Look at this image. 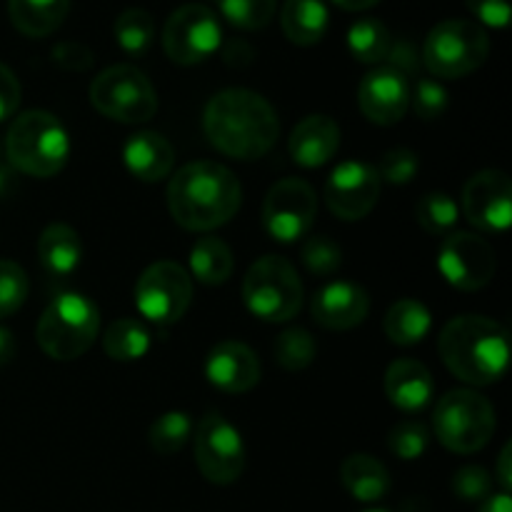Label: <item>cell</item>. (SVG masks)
<instances>
[{"label": "cell", "mask_w": 512, "mask_h": 512, "mask_svg": "<svg viewBox=\"0 0 512 512\" xmlns=\"http://www.w3.org/2000/svg\"><path fill=\"white\" fill-rule=\"evenodd\" d=\"M333 3L343 10H368L378 5L380 0H333Z\"/></svg>", "instance_id": "50"}, {"label": "cell", "mask_w": 512, "mask_h": 512, "mask_svg": "<svg viewBox=\"0 0 512 512\" xmlns=\"http://www.w3.org/2000/svg\"><path fill=\"white\" fill-rule=\"evenodd\" d=\"M280 25L290 43L310 48L328 33V5L325 0H285L283 10H280Z\"/></svg>", "instance_id": "23"}, {"label": "cell", "mask_w": 512, "mask_h": 512, "mask_svg": "<svg viewBox=\"0 0 512 512\" xmlns=\"http://www.w3.org/2000/svg\"><path fill=\"white\" fill-rule=\"evenodd\" d=\"M28 298V275L13 260H0V320L23 308Z\"/></svg>", "instance_id": "37"}, {"label": "cell", "mask_w": 512, "mask_h": 512, "mask_svg": "<svg viewBox=\"0 0 512 512\" xmlns=\"http://www.w3.org/2000/svg\"><path fill=\"white\" fill-rule=\"evenodd\" d=\"M493 490V478L480 465H465L453 475V493L465 503H480Z\"/></svg>", "instance_id": "40"}, {"label": "cell", "mask_w": 512, "mask_h": 512, "mask_svg": "<svg viewBox=\"0 0 512 512\" xmlns=\"http://www.w3.org/2000/svg\"><path fill=\"white\" fill-rule=\"evenodd\" d=\"M478 512H512V498L510 493H495V495H488V498L483 500V505H480Z\"/></svg>", "instance_id": "47"}, {"label": "cell", "mask_w": 512, "mask_h": 512, "mask_svg": "<svg viewBox=\"0 0 512 512\" xmlns=\"http://www.w3.org/2000/svg\"><path fill=\"white\" fill-rule=\"evenodd\" d=\"M370 298L360 285L335 280L320 288L313 295L310 313L313 320L325 330H350L358 328L368 318Z\"/></svg>", "instance_id": "19"}, {"label": "cell", "mask_w": 512, "mask_h": 512, "mask_svg": "<svg viewBox=\"0 0 512 512\" xmlns=\"http://www.w3.org/2000/svg\"><path fill=\"white\" fill-rule=\"evenodd\" d=\"M380 188H383V180L375 165L348 160L330 173L328 185H325V203L333 210L335 218L353 223V220H363L378 205Z\"/></svg>", "instance_id": "15"}, {"label": "cell", "mask_w": 512, "mask_h": 512, "mask_svg": "<svg viewBox=\"0 0 512 512\" xmlns=\"http://www.w3.org/2000/svg\"><path fill=\"white\" fill-rule=\"evenodd\" d=\"M388 68L398 70V73H403L405 78H410V73H418L420 63H423V58L418 55V50H415L413 43H408V40H393V48H390L388 53Z\"/></svg>", "instance_id": "44"}, {"label": "cell", "mask_w": 512, "mask_h": 512, "mask_svg": "<svg viewBox=\"0 0 512 512\" xmlns=\"http://www.w3.org/2000/svg\"><path fill=\"white\" fill-rule=\"evenodd\" d=\"M365 512H388V510H365Z\"/></svg>", "instance_id": "51"}, {"label": "cell", "mask_w": 512, "mask_h": 512, "mask_svg": "<svg viewBox=\"0 0 512 512\" xmlns=\"http://www.w3.org/2000/svg\"><path fill=\"white\" fill-rule=\"evenodd\" d=\"M195 463L208 483L233 485L245 470V445L220 413H208L195 428Z\"/></svg>", "instance_id": "12"}, {"label": "cell", "mask_w": 512, "mask_h": 512, "mask_svg": "<svg viewBox=\"0 0 512 512\" xmlns=\"http://www.w3.org/2000/svg\"><path fill=\"white\" fill-rule=\"evenodd\" d=\"M15 358V335L8 328H0V368Z\"/></svg>", "instance_id": "48"}, {"label": "cell", "mask_w": 512, "mask_h": 512, "mask_svg": "<svg viewBox=\"0 0 512 512\" xmlns=\"http://www.w3.org/2000/svg\"><path fill=\"white\" fill-rule=\"evenodd\" d=\"M20 105V83L13 70L0 63V123L8 120Z\"/></svg>", "instance_id": "45"}, {"label": "cell", "mask_w": 512, "mask_h": 512, "mask_svg": "<svg viewBox=\"0 0 512 512\" xmlns=\"http://www.w3.org/2000/svg\"><path fill=\"white\" fill-rule=\"evenodd\" d=\"M448 90L430 78H418L415 90H410V105L420 120H438L448 110Z\"/></svg>", "instance_id": "39"}, {"label": "cell", "mask_w": 512, "mask_h": 512, "mask_svg": "<svg viewBox=\"0 0 512 512\" xmlns=\"http://www.w3.org/2000/svg\"><path fill=\"white\" fill-rule=\"evenodd\" d=\"M495 408L485 395L470 388L450 390L435 405L433 430L440 445L458 455L483 450L495 435Z\"/></svg>", "instance_id": "7"}, {"label": "cell", "mask_w": 512, "mask_h": 512, "mask_svg": "<svg viewBox=\"0 0 512 512\" xmlns=\"http://www.w3.org/2000/svg\"><path fill=\"white\" fill-rule=\"evenodd\" d=\"M220 13L238 30H263L278 10V0H218Z\"/></svg>", "instance_id": "35"}, {"label": "cell", "mask_w": 512, "mask_h": 512, "mask_svg": "<svg viewBox=\"0 0 512 512\" xmlns=\"http://www.w3.org/2000/svg\"><path fill=\"white\" fill-rule=\"evenodd\" d=\"M510 463H512V445L505 443L503 453H500V458H498V480H500V485H503L505 493H510V488H512Z\"/></svg>", "instance_id": "46"}, {"label": "cell", "mask_w": 512, "mask_h": 512, "mask_svg": "<svg viewBox=\"0 0 512 512\" xmlns=\"http://www.w3.org/2000/svg\"><path fill=\"white\" fill-rule=\"evenodd\" d=\"M8 165L33 178H53L70 158L65 125L48 110H28L13 120L5 138Z\"/></svg>", "instance_id": "4"}, {"label": "cell", "mask_w": 512, "mask_h": 512, "mask_svg": "<svg viewBox=\"0 0 512 512\" xmlns=\"http://www.w3.org/2000/svg\"><path fill=\"white\" fill-rule=\"evenodd\" d=\"M463 213L483 233H505L512 223V183L503 170H480L463 188Z\"/></svg>", "instance_id": "16"}, {"label": "cell", "mask_w": 512, "mask_h": 512, "mask_svg": "<svg viewBox=\"0 0 512 512\" xmlns=\"http://www.w3.org/2000/svg\"><path fill=\"white\" fill-rule=\"evenodd\" d=\"M123 163L133 178L143 183H158L168 178L175 165V148L168 138L153 130L135 133L123 148Z\"/></svg>", "instance_id": "22"}, {"label": "cell", "mask_w": 512, "mask_h": 512, "mask_svg": "<svg viewBox=\"0 0 512 512\" xmlns=\"http://www.w3.org/2000/svg\"><path fill=\"white\" fill-rule=\"evenodd\" d=\"M193 303V278L183 265L160 260L148 265L135 283V305L140 315L158 325L178 323Z\"/></svg>", "instance_id": "10"}, {"label": "cell", "mask_w": 512, "mask_h": 512, "mask_svg": "<svg viewBox=\"0 0 512 512\" xmlns=\"http://www.w3.org/2000/svg\"><path fill=\"white\" fill-rule=\"evenodd\" d=\"M410 90V80L403 73L383 65L360 80L358 105L370 123L395 125L408 113Z\"/></svg>", "instance_id": "17"}, {"label": "cell", "mask_w": 512, "mask_h": 512, "mask_svg": "<svg viewBox=\"0 0 512 512\" xmlns=\"http://www.w3.org/2000/svg\"><path fill=\"white\" fill-rule=\"evenodd\" d=\"M490 38L475 20H443L428 33L423 65L435 78L455 80L475 73L488 60Z\"/></svg>", "instance_id": "8"}, {"label": "cell", "mask_w": 512, "mask_h": 512, "mask_svg": "<svg viewBox=\"0 0 512 512\" xmlns=\"http://www.w3.org/2000/svg\"><path fill=\"white\" fill-rule=\"evenodd\" d=\"M190 435H193V420L190 415L180 413V410H170L163 413L148 430L150 448L160 455H173L188 445Z\"/></svg>", "instance_id": "33"}, {"label": "cell", "mask_w": 512, "mask_h": 512, "mask_svg": "<svg viewBox=\"0 0 512 512\" xmlns=\"http://www.w3.org/2000/svg\"><path fill=\"white\" fill-rule=\"evenodd\" d=\"M305 290L298 270L283 255H263L243 280V303L265 323H288L303 310Z\"/></svg>", "instance_id": "6"}, {"label": "cell", "mask_w": 512, "mask_h": 512, "mask_svg": "<svg viewBox=\"0 0 512 512\" xmlns=\"http://www.w3.org/2000/svg\"><path fill=\"white\" fill-rule=\"evenodd\" d=\"M205 375L223 393L240 395L260 383L263 368H260L255 350H250L248 345L238 343V340H223L208 353Z\"/></svg>", "instance_id": "18"}, {"label": "cell", "mask_w": 512, "mask_h": 512, "mask_svg": "<svg viewBox=\"0 0 512 512\" xmlns=\"http://www.w3.org/2000/svg\"><path fill=\"white\" fill-rule=\"evenodd\" d=\"M103 348L118 363H133L150 350V333L140 320L120 318L105 330Z\"/></svg>", "instance_id": "29"}, {"label": "cell", "mask_w": 512, "mask_h": 512, "mask_svg": "<svg viewBox=\"0 0 512 512\" xmlns=\"http://www.w3.org/2000/svg\"><path fill=\"white\" fill-rule=\"evenodd\" d=\"M445 368L463 383L485 388L498 383L510 363V335L485 315H458L438 338Z\"/></svg>", "instance_id": "3"}, {"label": "cell", "mask_w": 512, "mask_h": 512, "mask_svg": "<svg viewBox=\"0 0 512 512\" xmlns=\"http://www.w3.org/2000/svg\"><path fill=\"white\" fill-rule=\"evenodd\" d=\"M53 60L63 70H73V73H83L95 63L93 50L85 48L83 43H58L53 48Z\"/></svg>", "instance_id": "43"}, {"label": "cell", "mask_w": 512, "mask_h": 512, "mask_svg": "<svg viewBox=\"0 0 512 512\" xmlns=\"http://www.w3.org/2000/svg\"><path fill=\"white\" fill-rule=\"evenodd\" d=\"M470 13L478 18V25H488V28H508L510 23V0H465Z\"/></svg>", "instance_id": "42"}, {"label": "cell", "mask_w": 512, "mask_h": 512, "mask_svg": "<svg viewBox=\"0 0 512 512\" xmlns=\"http://www.w3.org/2000/svg\"><path fill=\"white\" fill-rule=\"evenodd\" d=\"M203 130L218 153L235 160H258L280 135V120L273 105L248 88L220 90L203 113Z\"/></svg>", "instance_id": "1"}, {"label": "cell", "mask_w": 512, "mask_h": 512, "mask_svg": "<svg viewBox=\"0 0 512 512\" xmlns=\"http://www.w3.org/2000/svg\"><path fill=\"white\" fill-rule=\"evenodd\" d=\"M13 183H15V170L10 168V165L0 163V198H5V195L13 190Z\"/></svg>", "instance_id": "49"}, {"label": "cell", "mask_w": 512, "mask_h": 512, "mask_svg": "<svg viewBox=\"0 0 512 512\" xmlns=\"http://www.w3.org/2000/svg\"><path fill=\"white\" fill-rule=\"evenodd\" d=\"M90 103L108 120L125 125L148 123L158 113V93L148 75L133 65H113L90 83Z\"/></svg>", "instance_id": "9"}, {"label": "cell", "mask_w": 512, "mask_h": 512, "mask_svg": "<svg viewBox=\"0 0 512 512\" xmlns=\"http://www.w3.org/2000/svg\"><path fill=\"white\" fill-rule=\"evenodd\" d=\"M415 220L428 235H448L458 223V205L445 193H428L415 205Z\"/></svg>", "instance_id": "34"}, {"label": "cell", "mask_w": 512, "mask_h": 512, "mask_svg": "<svg viewBox=\"0 0 512 512\" xmlns=\"http://www.w3.org/2000/svg\"><path fill=\"white\" fill-rule=\"evenodd\" d=\"M300 258H303V265L310 273L328 278V275L338 273L340 265H343V250L335 240L325 238V235H313V238L305 240Z\"/></svg>", "instance_id": "36"}, {"label": "cell", "mask_w": 512, "mask_h": 512, "mask_svg": "<svg viewBox=\"0 0 512 512\" xmlns=\"http://www.w3.org/2000/svg\"><path fill=\"white\" fill-rule=\"evenodd\" d=\"M190 270L203 285H223L235 270L233 250L220 238H198L190 248Z\"/></svg>", "instance_id": "28"}, {"label": "cell", "mask_w": 512, "mask_h": 512, "mask_svg": "<svg viewBox=\"0 0 512 512\" xmlns=\"http://www.w3.org/2000/svg\"><path fill=\"white\" fill-rule=\"evenodd\" d=\"M380 180L393 185H408L418 175V155L408 148H393L383 155L378 168Z\"/></svg>", "instance_id": "41"}, {"label": "cell", "mask_w": 512, "mask_h": 512, "mask_svg": "<svg viewBox=\"0 0 512 512\" xmlns=\"http://www.w3.org/2000/svg\"><path fill=\"white\" fill-rule=\"evenodd\" d=\"M40 265L53 278H68L75 273L83 258V245L78 233L65 223H53L40 233L38 238Z\"/></svg>", "instance_id": "25"}, {"label": "cell", "mask_w": 512, "mask_h": 512, "mask_svg": "<svg viewBox=\"0 0 512 512\" xmlns=\"http://www.w3.org/2000/svg\"><path fill=\"white\" fill-rule=\"evenodd\" d=\"M243 203V188L233 170L213 160L188 163L170 178L168 210L175 223L193 233H208L230 223Z\"/></svg>", "instance_id": "2"}, {"label": "cell", "mask_w": 512, "mask_h": 512, "mask_svg": "<svg viewBox=\"0 0 512 512\" xmlns=\"http://www.w3.org/2000/svg\"><path fill=\"white\" fill-rule=\"evenodd\" d=\"M433 393V375L418 360L400 358L385 370V395L403 413H418V410L428 408Z\"/></svg>", "instance_id": "21"}, {"label": "cell", "mask_w": 512, "mask_h": 512, "mask_svg": "<svg viewBox=\"0 0 512 512\" xmlns=\"http://www.w3.org/2000/svg\"><path fill=\"white\" fill-rule=\"evenodd\" d=\"M383 328L390 343L408 348V345H418L420 340H425V335L433 328V315L420 300L403 298L390 305Z\"/></svg>", "instance_id": "27"}, {"label": "cell", "mask_w": 512, "mask_h": 512, "mask_svg": "<svg viewBox=\"0 0 512 512\" xmlns=\"http://www.w3.org/2000/svg\"><path fill=\"white\" fill-rule=\"evenodd\" d=\"M438 268L453 288L480 290L493 280L498 260L493 245L475 233H448L438 253Z\"/></svg>", "instance_id": "14"}, {"label": "cell", "mask_w": 512, "mask_h": 512, "mask_svg": "<svg viewBox=\"0 0 512 512\" xmlns=\"http://www.w3.org/2000/svg\"><path fill=\"white\" fill-rule=\"evenodd\" d=\"M318 345H315L313 335L303 328H288L275 338L273 343V358L283 370L298 373L305 370L315 360Z\"/></svg>", "instance_id": "32"}, {"label": "cell", "mask_w": 512, "mask_h": 512, "mask_svg": "<svg viewBox=\"0 0 512 512\" xmlns=\"http://www.w3.org/2000/svg\"><path fill=\"white\" fill-rule=\"evenodd\" d=\"M318 215L313 185L300 178H283L263 200V225L278 243H295L310 233Z\"/></svg>", "instance_id": "13"}, {"label": "cell", "mask_w": 512, "mask_h": 512, "mask_svg": "<svg viewBox=\"0 0 512 512\" xmlns=\"http://www.w3.org/2000/svg\"><path fill=\"white\" fill-rule=\"evenodd\" d=\"M340 480L345 490L360 503H378L390 493V473L378 458L353 453L340 465Z\"/></svg>", "instance_id": "24"}, {"label": "cell", "mask_w": 512, "mask_h": 512, "mask_svg": "<svg viewBox=\"0 0 512 512\" xmlns=\"http://www.w3.org/2000/svg\"><path fill=\"white\" fill-rule=\"evenodd\" d=\"M113 35L118 40V45L123 48V53L133 55H145L150 50L155 40V20L148 10L143 8H128L115 18Z\"/></svg>", "instance_id": "31"}, {"label": "cell", "mask_w": 512, "mask_h": 512, "mask_svg": "<svg viewBox=\"0 0 512 512\" xmlns=\"http://www.w3.org/2000/svg\"><path fill=\"white\" fill-rule=\"evenodd\" d=\"M70 0H8L10 23L28 38L55 33L68 18Z\"/></svg>", "instance_id": "26"}, {"label": "cell", "mask_w": 512, "mask_h": 512, "mask_svg": "<svg viewBox=\"0 0 512 512\" xmlns=\"http://www.w3.org/2000/svg\"><path fill=\"white\" fill-rule=\"evenodd\" d=\"M430 433L420 420H400L388 435V448L400 460H418L428 450Z\"/></svg>", "instance_id": "38"}, {"label": "cell", "mask_w": 512, "mask_h": 512, "mask_svg": "<svg viewBox=\"0 0 512 512\" xmlns=\"http://www.w3.org/2000/svg\"><path fill=\"white\" fill-rule=\"evenodd\" d=\"M100 330L98 305L80 293L55 295L38 320L35 338L48 358L68 363L88 353Z\"/></svg>", "instance_id": "5"}, {"label": "cell", "mask_w": 512, "mask_h": 512, "mask_svg": "<svg viewBox=\"0 0 512 512\" xmlns=\"http://www.w3.org/2000/svg\"><path fill=\"white\" fill-rule=\"evenodd\" d=\"M223 43L218 15L200 3H185L175 10L163 28V48L173 63L198 65L208 60Z\"/></svg>", "instance_id": "11"}, {"label": "cell", "mask_w": 512, "mask_h": 512, "mask_svg": "<svg viewBox=\"0 0 512 512\" xmlns=\"http://www.w3.org/2000/svg\"><path fill=\"white\" fill-rule=\"evenodd\" d=\"M340 148V128L328 115H308L290 135L288 150L300 168H320L330 163Z\"/></svg>", "instance_id": "20"}, {"label": "cell", "mask_w": 512, "mask_h": 512, "mask_svg": "<svg viewBox=\"0 0 512 512\" xmlns=\"http://www.w3.org/2000/svg\"><path fill=\"white\" fill-rule=\"evenodd\" d=\"M393 48V35L380 20L363 18L350 25L348 30V50L360 63H383Z\"/></svg>", "instance_id": "30"}]
</instances>
